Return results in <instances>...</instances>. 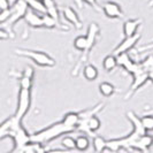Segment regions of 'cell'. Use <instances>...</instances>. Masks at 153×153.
Masks as SVG:
<instances>
[{"label": "cell", "instance_id": "cb8c5ba5", "mask_svg": "<svg viewBox=\"0 0 153 153\" xmlns=\"http://www.w3.org/2000/svg\"><path fill=\"white\" fill-rule=\"evenodd\" d=\"M93 147L96 152H102L106 150V140L101 136H93Z\"/></svg>", "mask_w": 153, "mask_h": 153}, {"label": "cell", "instance_id": "d6986e66", "mask_svg": "<svg viewBox=\"0 0 153 153\" xmlns=\"http://www.w3.org/2000/svg\"><path fill=\"white\" fill-rule=\"evenodd\" d=\"M102 67L106 71H112L117 67V60H116V55L111 54L105 56L104 61H102Z\"/></svg>", "mask_w": 153, "mask_h": 153}, {"label": "cell", "instance_id": "484cf974", "mask_svg": "<svg viewBox=\"0 0 153 153\" xmlns=\"http://www.w3.org/2000/svg\"><path fill=\"white\" fill-rule=\"evenodd\" d=\"M86 36H78L74 40V47L76 48L77 51H83L84 52L86 48Z\"/></svg>", "mask_w": 153, "mask_h": 153}, {"label": "cell", "instance_id": "f546056e", "mask_svg": "<svg viewBox=\"0 0 153 153\" xmlns=\"http://www.w3.org/2000/svg\"><path fill=\"white\" fill-rule=\"evenodd\" d=\"M61 144L67 150H74V149H76V146H75V139L73 137H68L67 136V137L62 138Z\"/></svg>", "mask_w": 153, "mask_h": 153}, {"label": "cell", "instance_id": "ffe728a7", "mask_svg": "<svg viewBox=\"0 0 153 153\" xmlns=\"http://www.w3.org/2000/svg\"><path fill=\"white\" fill-rule=\"evenodd\" d=\"M27 4H28V7H30L32 10L40 13V14H44L46 13V8L45 5L42 0H25Z\"/></svg>", "mask_w": 153, "mask_h": 153}, {"label": "cell", "instance_id": "836d02e7", "mask_svg": "<svg viewBox=\"0 0 153 153\" xmlns=\"http://www.w3.org/2000/svg\"><path fill=\"white\" fill-rule=\"evenodd\" d=\"M22 75H24V76H27V77H30V78H33L35 70H33V68H32V67L28 66V67H25V68H24Z\"/></svg>", "mask_w": 153, "mask_h": 153}, {"label": "cell", "instance_id": "1f68e13d", "mask_svg": "<svg viewBox=\"0 0 153 153\" xmlns=\"http://www.w3.org/2000/svg\"><path fill=\"white\" fill-rule=\"evenodd\" d=\"M142 121L144 123V127H145L146 130H153V115H146L142 119Z\"/></svg>", "mask_w": 153, "mask_h": 153}, {"label": "cell", "instance_id": "9c48e42d", "mask_svg": "<svg viewBox=\"0 0 153 153\" xmlns=\"http://www.w3.org/2000/svg\"><path fill=\"white\" fill-rule=\"evenodd\" d=\"M116 60H117V66L123 67L131 75L140 67V63H137V62H135L134 60H131V58L129 56L128 52L117 54L116 55Z\"/></svg>", "mask_w": 153, "mask_h": 153}, {"label": "cell", "instance_id": "ac0fdd59", "mask_svg": "<svg viewBox=\"0 0 153 153\" xmlns=\"http://www.w3.org/2000/svg\"><path fill=\"white\" fill-rule=\"evenodd\" d=\"M83 75L88 81H94L99 76V71L93 65H86L83 68Z\"/></svg>", "mask_w": 153, "mask_h": 153}, {"label": "cell", "instance_id": "30bf717a", "mask_svg": "<svg viewBox=\"0 0 153 153\" xmlns=\"http://www.w3.org/2000/svg\"><path fill=\"white\" fill-rule=\"evenodd\" d=\"M102 10L105 15L109 19H122L123 12L121 6L115 1H107L102 5Z\"/></svg>", "mask_w": 153, "mask_h": 153}, {"label": "cell", "instance_id": "83f0119b", "mask_svg": "<svg viewBox=\"0 0 153 153\" xmlns=\"http://www.w3.org/2000/svg\"><path fill=\"white\" fill-rule=\"evenodd\" d=\"M77 130H79L81 132H84L86 135L89 136H93L94 132H92L91 129L89 128V124H88V120H79L78 123H77V127H76Z\"/></svg>", "mask_w": 153, "mask_h": 153}, {"label": "cell", "instance_id": "b9f144b4", "mask_svg": "<svg viewBox=\"0 0 153 153\" xmlns=\"http://www.w3.org/2000/svg\"><path fill=\"white\" fill-rule=\"evenodd\" d=\"M42 1H43V0H42Z\"/></svg>", "mask_w": 153, "mask_h": 153}, {"label": "cell", "instance_id": "d590c367", "mask_svg": "<svg viewBox=\"0 0 153 153\" xmlns=\"http://www.w3.org/2000/svg\"><path fill=\"white\" fill-rule=\"evenodd\" d=\"M9 38V33L8 31H6L5 29H1L0 28V40H5V39Z\"/></svg>", "mask_w": 153, "mask_h": 153}, {"label": "cell", "instance_id": "d4e9b609", "mask_svg": "<svg viewBox=\"0 0 153 153\" xmlns=\"http://www.w3.org/2000/svg\"><path fill=\"white\" fill-rule=\"evenodd\" d=\"M10 123H12V117L7 119L6 121H4L0 124V139L8 137L9 129H10Z\"/></svg>", "mask_w": 153, "mask_h": 153}, {"label": "cell", "instance_id": "f35d334b", "mask_svg": "<svg viewBox=\"0 0 153 153\" xmlns=\"http://www.w3.org/2000/svg\"><path fill=\"white\" fill-rule=\"evenodd\" d=\"M73 1L76 4V6L79 8V9H82V8H83V4H84V2H83V0H73Z\"/></svg>", "mask_w": 153, "mask_h": 153}, {"label": "cell", "instance_id": "ba28073f", "mask_svg": "<svg viewBox=\"0 0 153 153\" xmlns=\"http://www.w3.org/2000/svg\"><path fill=\"white\" fill-rule=\"evenodd\" d=\"M140 38H142V35H140L139 32H136V33H134V35H131V36L126 37V38L121 42V44L114 50L113 54H114V55H117V54H120V53L129 52L131 48L137 44L138 40Z\"/></svg>", "mask_w": 153, "mask_h": 153}, {"label": "cell", "instance_id": "4316f807", "mask_svg": "<svg viewBox=\"0 0 153 153\" xmlns=\"http://www.w3.org/2000/svg\"><path fill=\"white\" fill-rule=\"evenodd\" d=\"M88 120V124H89V128L91 129L92 132H96V131L99 130L100 126H101V123H100V120L98 119V116L97 115H93L91 117H89V119H86Z\"/></svg>", "mask_w": 153, "mask_h": 153}, {"label": "cell", "instance_id": "6da1fadb", "mask_svg": "<svg viewBox=\"0 0 153 153\" xmlns=\"http://www.w3.org/2000/svg\"><path fill=\"white\" fill-rule=\"evenodd\" d=\"M8 137H10L14 142V149L12 150L13 152H22L23 147L31 142L30 134L24 129L22 121L15 119L14 116H12V123H10Z\"/></svg>", "mask_w": 153, "mask_h": 153}, {"label": "cell", "instance_id": "2e32d148", "mask_svg": "<svg viewBox=\"0 0 153 153\" xmlns=\"http://www.w3.org/2000/svg\"><path fill=\"white\" fill-rule=\"evenodd\" d=\"M78 121H79V116H78V113H76V112H69L62 119V122L65 123L67 127H69L73 131L76 130Z\"/></svg>", "mask_w": 153, "mask_h": 153}, {"label": "cell", "instance_id": "f1b7e54d", "mask_svg": "<svg viewBox=\"0 0 153 153\" xmlns=\"http://www.w3.org/2000/svg\"><path fill=\"white\" fill-rule=\"evenodd\" d=\"M140 66H142V68L144 69V70H146L147 73L153 71V54L149 55L144 61L140 62Z\"/></svg>", "mask_w": 153, "mask_h": 153}, {"label": "cell", "instance_id": "603a6c76", "mask_svg": "<svg viewBox=\"0 0 153 153\" xmlns=\"http://www.w3.org/2000/svg\"><path fill=\"white\" fill-rule=\"evenodd\" d=\"M90 145V139L86 136H78L75 139V146L78 151H85L89 149Z\"/></svg>", "mask_w": 153, "mask_h": 153}, {"label": "cell", "instance_id": "74e56055", "mask_svg": "<svg viewBox=\"0 0 153 153\" xmlns=\"http://www.w3.org/2000/svg\"><path fill=\"white\" fill-rule=\"evenodd\" d=\"M153 48V43L152 44H149V45H145L140 48H138V52H143V51H147V50H152Z\"/></svg>", "mask_w": 153, "mask_h": 153}, {"label": "cell", "instance_id": "5bb4252c", "mask_svg": "<svg viewBox=\"0 0 153 153\" xmlns=\"http://www.w3.org/2000/svg\"><path fill=\"white\" fill-rule=\"evenodd\" d=\"M143 23L142 19H135V20H128L123 23V33L124 37L131 36L134 33L137 32V29L139 28V25Z\"/></svg>", "mask_w": 153, "mask_h": 153}, {"label": "cell", "instance_id": "ab89813d", "mask_svg": "<svg viewBox=\"0 0 153 153\" xmlns=\"http://www.w3.org/2000/svg\"><path fill=\"white\" fill-rule=\"evenodd\" d=\"M149 79L153 83V71H150V73H149Z\"/></svg>", "mask_w": 153, "mask_h": 153}, {"label": "cell", "instance_id": "3957f363", "mask_svg": "<svg viewBox=\"0 0 153 153\" xmlns=\"http://www.w3.org/2000/svg\"><path fill=\"white\" fill-rule=\"evenodd\" d=\"M14 52H15V54L20 55V56L29 58L40 67H53L55 65V60L53 58L50 56L45 52H42V51H31V50L16 48Z\"/></svg>", "mask_w": 153, "mask_h": 153}, {"label": "cell", "instance_id": "9a60e30c", "mask_svg": "<svg viewBox=\"0 0 153 153\" xmlns=\"http://www.w3.org/2000/svg\"><path fill=\"white\" fill-rule=\"evenodd\" d=\"M43 2L45 5L46 13L54 17L58 22H60V12H59V8L56 6L55 1L54 0H43Z\"/></svg>", "mask_w": 153, "mask_h": 153}, {"label": "cell", "instance_id": "7402d4cb", "mask_svg": "<svg viewBox=\"0 0 153 153\" xmlns=\"http://www.w3.org/2000/svg\"><path fill=\"white\" fill-rule=\"evenodd\" d=\"M42 17H43V24H44L45 28L53 29L55 27H60V22H58L54 17H52L51 15H48L47 13L42 14Z\"/></svg>", "mask_w": 153, "mask_h": 153}, {"label": "cell", "instance_id": "8d00e7d4", "mask_svg": "<svg viewBox=\"0 0 153 153\" xmlns=\"http://www.w3.org/2000/svg\"><path fill=\"white\" fill-rule=\"evenodd\" d=\"M83 2L88 4L89 6H91L93 8H97V0H83Z\"/></svg>", "mask_w": 153, "mask_h": 153}, {"label": "cell", "instance_id": "d6a6232c", "mask_svg": "<svg viewBox=\"0 0 153 153\" xmlns=\"http://www.w3.org/2000/svg\"><path fill=\"white\" fill-rule=\"evenodd\" d=\"M10 13H12L10 7L7 8V9H2V10H0V23L6 22L8 19H9V16H10Z\"/></svg>", "mask_w": 153, "mask_h": 153}, {"label": "cell", "instance_id": "52a82bcc", "mask_svg": "<svg viewBox=\"0 0 153 153\" xmlns=\"http://www.w3.org/2000/svg\"><path fill=\"white\" fill-rule=\"evenodd\" d=\"M132 77H134V81H132V84H131L130 89H129V91H128L127 96H126V99H129L131 96L137 91L142 85L145 84L146 81L149 79V73H147L146 70H144V69L142 68V66H140V67L132 74Z\"/></svg>", "mask_w": 153, "mask_h": 153}, {"label": "cell", "instance_id": "4dcf8cb0", "mask_svg": "<svg viewBox=\"0 0 153 153\" xmlns=\"http://www.w3.org/2000/svg\"><path fill=\"white\" fill-rule=\"evenodd\" d=\"M31 86H32V78L24 76V75H22V76L20 77V88L30 90Z\"/></svg>", "mask_w": 153, "mask_h": 153}, {"label": "cell", "instance_id": "5b68a950", "mask_svg": "<svg viewBox=\"0 0 153 153\" xmlns=\"http://www.w3.org/2000/svg\"><path fill=\"white\" fill-rule=\"evenodd\" d=\"M99 25L97 24V23L92 22L90 25H89V29H88V35H86V42H88V44H86V48H85V51L83 52V56L79 59V61L78 63L76 65V67L74 69V71H73V75L75 76L77 74V71H78V68L86 61V59H88V55L90 53V51L92 50V47L94 46L96 44V40H97V37H98V35H99Z\"/></svg>", "mask_w": 153, "mask_h": 153}, {"label": "cell", "instance_id": "e0dca14e", "mask_svg": "<svg viewBox=\"0 0 153 153\" xmlns=\"http://www.w3.org/2000/svg\"><path fill=\"white\" fill-rule=\"evenodd\" d=\"M104 106H105L104 102H99L97 106H94L93 108H89V109H84V111L79 112V113H78L79 120H86V119L91 117V116H93V115H97V113L100 112Z\"/></svg>", "mask_w": 153, "mask_h": 153}, {"label": "cell", "instance_id": "44dd1931", "mask_svg": "<svg viewBox=\"0 0 153 153\" xmlns=\"http://www.w3.org/2000/svg\"><path fill=\"white\" fill-rule=\"evenodd\" d=\"M99 91L104 97L108 98V97H111V96L114 94L115 86L113 84H111V83H108V82H102L99 85Z\"/></svg>", "mask_w": 153, "mask_h": 153}, {"label": "cell", "instance_id": "8fae6325", "mask_svg": "<svg viewBox=\"0 0 153 153\" xmlns=\"http://www.w3.org/2000/svg\"><path fill=\"white\" fill-rule=\"evenodd\" d=\"M152 145H153V136L149 135V134L146 132L144 135H142V136L135 142V144L132 146V150L142 151V152H147L149 149Z\"/></svg>", "mask_w": 153, "mask_h": 153}, {"label": "cell", "instance_id": "60d3db41", "mask_svg": "<svg viewBox=\"0 0 153 153\" xmlns=\"http://www.w3.org/2000/svg\"><path fill=\"white\" fill-rule=\"evenodd\" d=\"M149 6H150V7H151V8L153 7V0H151V1L149 2Z\"/></svg>", "mask_w": 153, "mask_h": 153}, {"label": "cell", "instance_id": "e575fe53", "mask_svg": "<svg viewBox=\"0 0 153 153\" xmlns=\"http://www.w3.org/2000/svg\"><path fill=\"white\" fill-rule=\"evenodd\" d=\"M10 7V4H9V0H0V10L2 9H7Z\"/></svg>", "mask_w": 153, "mask_h": 153}, {"label": "cell", "instance_id": "4fadbf2b", "mask_svg": "<svg viewBox=\"0 0 153 153\" xmlns=\"http://www.w3.org/2000/svg\"><path fill=\"white\" fill-rule=\"evenodd\" d=\"M62 15L65 16V19H66L68 22H70L71 24H74L76 29H81V28H82V22H81L79 17H78L76 12L71 7L66 6V7L62 8Z\"/></svg>", "mask_w": 153, "mask_h": 153}, {"label": "cell", "instance_id": "7c38bea8", "mask_svg": "<svg viewBox=\"0 0 153 153\" xmlns=\"http://www.w3.org/2000/svg\"><path fill=\"white\" fill-rule=\"evenodd\" d=\"M25 20L27 24H29L32 28H43V17L42 15H39V13L35 12V10H27L25 15L23 17Z\"/></svg>", "mask_w": 153, "mask_h": 153}, {"label": "cell", "instance_id": "277c9868", "mask_svg": "<svg viewBox=\"0 0 153 153\" xmlns=\"http://www.w3.org/2000/svg\"><path fill=\"white\" fill-rule=\"evenodd\" d=\"M28 8L29 7H28V4H27L25 0H16L15 2H14V5L10 6V10H12L10 16H9V19H8L6 22L2 23V24L6 27L5 30L8 31V33H10L13 27H14L21 19L24 17L27 10H28Z\"/></svg>", "mask_w": 153, "mask_h": 153}, {"label": "cell", "instance_id": "8992f818", "mask_svg": "<svg viewBox=\"0 0 153 153\" xmlns=\"http://www.w3.org/2000/svg\"><path fill=\"white\" fill-rule=\"evenodd\" d=\"M31 105V93L30 90L20 88L19 91V98H17V108L14 114V117L22 121V119L28 113Z\"/></svg>", "mask_w": 153, "mask_h": 153}, {"label": "cell", "instance_id": "7a4b0ae2", "mask_svg": "<svg viewBox=\"0 0 153 153\" xmlns=\"http://www.w3.org/2000/svg\"><path fill=\"white\" fill-rule=\"evenodd\" d=\"M71 131L73 130L61 121V122L54 123L52 126H50L48 128H46V129H43V130L37 131V132L30 135L31 142H37V143L45 144V143H48V142L55 139L56 137H59L60 135L68 134V132H71Z\"/></svg>", "mask_w": 153, "mask_h": 153}]
</instances>
